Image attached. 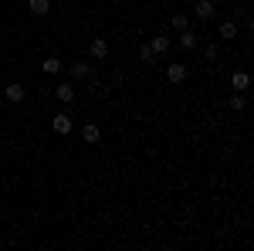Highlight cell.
<instances>
[{
  "label": "cell",
  "instance_id": "20",
  "mask_svg": "<svg viewBox=\"0 0 254 251\" xmlns=\"http://www.w3.org/2000/svg\"><path fill=\"white\" fill-rule=\"evenodd\" d=\"M112 85H126V72H122V68L112 72Z\"/></svg>",
  "mask_w": 254,
  "mask_h": 251
},
{
  "label": "cell",
  "instance_id": "8",
  "mask_svg": "<svg viewBox=\"0 0 254 251\" xmlns=\"http://www.w3.org/2000/svg\"><path fill=\"white\" fill-rule=\"evenodd\" d=\"M187 75H190V68H187V65H170V68H166V78H170L173 85L187 82Z\"/></svg>",
  "mask_w": 254,
  "mask_h": 251
},
{
  "label": "cell",
  "instance_id": "11",
  "mask_svg": "<svg viewBox=\"0 0 254 251\" xmlns=\"http://www.w3.org/2000/svg\"><path fill=\"white\" fill-rule=\"evenodd\" d=\"M81 139H85V143H88V146H95L98 139H102V129H98L95 122H88V126H85V129H81Z\"/></svg>",
  "mask_w": 254,
  "mask_h": 251
},
{
  "label": "cell",
  "instance_id": "6",
  "mask_svg": "<svg viewBox=\"0 0 254 251\" xmlns=\"http://www.w3.org/2000/svg\"><path fill=\"white\" fill-rule=\"evenodd\" d=\"M95 72V65H88V61H71L68 65V78H88Z\"/></svg>",
  "mask_w": 254,
  "mask_h": 251
},
{
  "label": "cell",
  "instance_id": "4",
  "mask_svg": "<svg viewBox=\"0 0 254 251\" xmlns=\"http://www.w3.org/2000/svg\"><path fill=\"white\" fill-rule=\"evenodd\" d=\"M180 48H183V51H196V48H200V34H196L193 27L180 31Z\"/></svg>",
  "mask_w": 254,
  "mask_h": 251
},
{
  "label": "cell",
  "instance_id": "18",
  "mask_svg": "<svg viewBox=\"0 0 254 251\" xmlns=\"http://www.w3.org/2000/svg\"><path fill=\"white\" fill-rule=\"evenodd\" d=\"M139 61H142V65H153V61H156V55H153V48H149V41H146V44L139 48Z\"/></svg>",
  "mask_w": 254,
  "mask_h": 251
},
{
  "label": "cell",
  "instance_id": "10",
  "mask_svg": "<svg viewBox=\"0 0 254 251\" xmlns=\"http://www.w3.org/2000/svg\"><path fill=\"white\" fill-rule=\"evenodd\" d=\"M3 95H7V102H24V95H27V92H24V85L10 82V85L3 88Z\"/></svg>",
  "mask_w": 254,
  "mask_h": 251
},
{
  "label": "cell",
  "instance_id": "19",
  "mask_svg": "<svg viewBox=\"0 0 254 251\" xmlns=\"http://www.w3.org/2000/svg\"><path fill=\"white\" fill-rule=\"evenodd\" d=\"M203 55H207V61H217V58H220V44H207Z\"/></svg>",
  "mask_w": 254,
  "mask_h": 251
},
{
  "label": "cell",
  "instance_id": "7",
  "mask_svg": "<svg viewBox=\"0 0 254 251\" xmlns=\"http://www.w3.org/2000/svg\"><path fill=\"white\" fill-rule=\"evenodd\" d=\"M41 68H44V75H61V72H64V61L55 58V55H48V58L41 61Z\"/></svg>",
  "mask_w": 254,
  "mask_h": 251
},
{
  "label": "cell",
  "instance_id": "15",
  "mask_svg": "<svg viewBox=\"0 0 254 251\" xmlns=\"http://www.w3.org/2000/svg\"><path fill=\"white\" fill-rule=\"evenodd\" d=\"M170 24H173V31L180 34V31H187V27H190V14H183V10H180V14H173Z\"/></svg>",
  "mask_w": 254,
  "mask_h": 251
},
{
  "label": "cell",
  "instance_id": "2",
  "mask_svg": "<svg viewBox=\"0 0 254 251\" xmlns=\"http://www.w3.org/2000/svg\"><path fill=\"white\" fill-rule=\"evenodd\" d=\"M55 98H58L61 105H71V102H75V85H71V78H68V82H58Z\"/></svg>",
  "mask_w": 254,
  "mask_h": 251
},
{
  "label": "cell",
  "instance_id": "5",
  "mask_svg": "<svg viewBox=\"0 0 254 251\" xmlns=\"http://www.w3.org/2000/svg\"><path fill=\"white\" fill-rule=\"evenodd\" d=\"M51 129L58 136H71V116H68V112H58V116L51 119Z\"/></svg>",
  "mask_w": 254,
  "mask_h": 251
},
{
  "label": "cell",
  "instance_id": "14",
  "mask_svg": "<svg viewBox=\"0 0 254 251\" xmlns=\"http://www.w3.org/2000/svg\"><path fill=\"white\" fill-rule=\"evenodd\" d=\"M227 105H231V112H244V109H248V95H244V92H234Z\"/></svg>",
  "mask_w": 254,
  "mask_h": 251
},
{
  "label": "cell",
  "instance_id": "9",
  "mask_svg": "<svg viewBox=\"0 0 254 251\" xmlns=\"http://www.w3.org/2000/svg\"><path fill=\"white\" fill-rule=\"evenodd\" d=\"M231 88H234V92H248V88H251V75H248V72H234V75H231Z\"/></svg>",
  "mask_w": 254,
  "mask_h": 251
},
{
  "label": "cell",
  "instance_id": "1",
  "mask_svg": "<svg viewBox=\"0 0 254 251\" xmlns=\"http://www.w3.org/2000/svg\"><path fill=\"white\" fill-rule=\"evenodd\" d=\"M193 17L200 20V24L214 20V17H217V7H214V0H196V3H193Z\"/></svg>",
  "mask_w": 254,
  "mask_h": 251
},
{
  "label": "cell",
  "instance_id": "16",
  "mask_svg": "<svg viewBox=\"0 0 254 251\" xmlns=\"http://www.w3.org/2000/svg\"><path fill=\"white\" fill-rule=\"evenodd\" d=\"M220 38H224V41H234L237 38V24H234V20H224V24H220Z\"/></svg>",
  "mask_w": 254,
  "mask_h": 251
},
{
  "label": "cell",
  "instance_id": "3",
  "mask_svg": "<svg viewBox=\"0 0 254 251\" xmlns=\"http://www.w3.org/2000/svg\"><path fill=\"white\" fill-rule=\"evenodd\" d=\"M88 55H92L95 61H105L109 55H112V48H109V41H105V38H95L92 44H88Z\"/></svg>",
  "mask_w": 254,
  "mask_h": 251
},
{
  "label": "cell",
  "instance_id": "12",
  "mask_svg": "<svg viewBox=\"0 0 254 251\" xmlns=\"http://www.w3.org/2000/svg\"><path fill=\"white\" fill-rule=\"evenodd\" d=\"M27 7H31V14H34V17L51 14V0H27Z\"/></svg>",
  "mask_w": 254,
  "mask_h": 251
},
{
  "label": "cell",
  "instance_id": "17",
  "mask_svg": "<svg viewBox=\"0 0 254 251\" xmlns=\"http://www.w3.org/2000/svg\"><path fill=\"white\" fill-rule=\"evenodd\" d=\"M85 85H88V92H92V95H105V85H102V82L95 78V72L85 78Z\"/></svg>",
  "mask_w": 254,
  "mask_h": 251
},
{
  "label": "cell",
  "instance_id": "13",
  "mask_svg": "<svg viewBox=\"0 0 254 251\" xmlns=\"http://www.w3.org/2000/svg\"><path fill=\"white\" fill-rule=\"evenodd\" d=\"M149 48H153L156 58H163V55L170 51V38H149Z\"/></svg>",
  "mask_w": 254,
  "mask_h": 251
}]
</instances>
